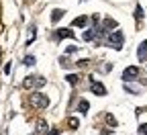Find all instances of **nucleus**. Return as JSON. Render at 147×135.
<instances>
[{
	"instance_id": "obj_1",
	"label": "nucleus",
	"mask_w": 147,
	"mask_h": 135,
	"mask_svg": "<svg viewBox=\"0 0 147 135\" xmlns=\"http://www.w3.org/2000/svg\"><path fill=\"white\" fill-rule=\"evenodd\" d=\"M45 76H39V74H29L27 78L23 80V88L25 90H37V88H41L45 86Z\"/></svg>"
},
{
	"instance_id": "obj_2",
	"label": "nucleus",
	"mask_w": 147,
	"mask_h": 135,
	"mask_svg": "<svg viewBox=\"0 0 147 135\" xmlns=\"http://www.w3.org/2000/svg\"><path fill=\"white\" fill-rule=\"evenodd\" d=\"M29 102L35 107V109H47L49 107V98L43 94V92H31V96H29Z\"/></svg>"
},
{
	"instance_id": "obj_3",
	"label": "nucleus",
	"mask_w": 147,
	"mask_h": 135,
	"mask_svg": "<svg viewBox=\"0 0 147 135\" xmlns=\"http://www.w3.org/2000/svg\"><path fill=\"white\" fill-rule=\"evenodd\" d=\"M108 45H113L115 49H123V33L115 31L113 35H108Z\"/></svg>"
},
{
	"instance_id": "obj_4",
	"label": "nucleus",
	"mask_w": 147,
	"mask_h": 135,
	"mask_svg": "<svg viewBox=\"0 0 147 135\" xmlns=\"http://www.w3.org/2000/svg\"><path fill=\"white\" fill-rule=\"evenodd\" d=\"M139 78V68L131 66V68H127L123 72V82H131V80H137Z\"/></svg>"
},
{
	"instance_id": "obj_5",
	"label": "nucleus",
	"mask_w": 147,
	"mask_h": 135,
	"mask_svg": "<svg viewBox=\"0 0 147 135\" xmlns=\"http://www.w3.org/2000/svg\"><path fill=\"white\" fill-rule=\"evenodd\" d=\"M53 39H74V31L71 29H57Z\"/></svg>"
},
{
	"instance_id": "obj_6",
	"label": "nucleus",
	"mask_w": 147,
	"mask_h": 135,
	"mask_svg": "<svg viewBox=\"0 0 147 135\" xmlns=\"http://www.w3.org/2000/svg\"><path fill=\"white\" fill-rule=\"evenodd\" d=\"M92 80V86H90V90L94 92L96 96H104L106 94V88H104V84H100V82H94V78H90Z\"/></svg>"
},
{
	"instance_id": "obj_7",
	"label": "nucleus",
	"mask_w": 147,
	"mask_h": 135,
	"mask_svg": "<svg viewBox=\"0 0 147 135\" xmlns=\"http://www.w3.org/2000/svg\"><path fill=\"white\" fill-rule=\"evenodd\" d=\"M137 57H139V62H147V41H143L137 49Z\"/></svg>"
},
{
	"instance_id": "obj_8",
	"label": "nucleus",
	"mask_w": 147,
	"mask_h": 135,
	"mask_svg": "<svg viewBox=\"0 0 147 135\" xmlns=\"http://www.w3.org/2000/svg\"><path fill=\"white\" fill-rule=\"evenodd\" d=\"M86 23H88V16H78V18H74L71 21V27H86Z\"/></svg>"
},
{
	"instance_id": "obj_9",
	"label": "nucleus",
	"mask_w": 147,
	"mask_h": 135,
	"mask_svg": "<svg viewBox=\"0 0 147 135\" xmlns=\"http://www.w3.org/2000/svg\"><path fill=\"white\" fill-rule=\"evenodd\" d=\"M61 16H63V10H61V8H55V10L51 12V23H57Z\"/></svg>"
},
{
	"instance_id": "obj_10",
	"label": "nucleus",
	"mask_w": 147,
	"mask_h": 135,
	"mask_svg": "<svg viewBox=\"0 0 147 135\" xmlns=\"http://www.w3.org/2000/svg\"><path fill=\"white\" fill-rule=\"evenodd\" d=\"M94 37H98V31H96V27L84 33V41H90V39H94Z\"/></svg>"
},
{
	"instance_id": "obj_11",
	"label": "nucleus",
	"mask_w": 147,
	"mask_h": 135,
	"mask_svg": "<svg viewBox=\"0 0 147 135\" xmlns=\"http://www.w3.org/2000/svg\"><path fill=\"white\" fill-rule=\"evenodd\" d=\"M23 64H25V66H35V64H37V60H35V55H27L25 60H23Z\"/></svg>"
},
{
	"instance_id": "obj_12",
	"label": "nucleus",
	"mask_w": 147,
	"mask_h": 135,
	"mask_svg": "<svg viewBox=\"0 0 147 135\" xmlns=\"http://www.w3.org/2000/svg\"><path fill=\"white\" fill-rule=\"evenodd\" d=\"M65 80H67L69 84H80V76H76V74H69Z\"/></svg>"
},
{
	"instance_id": "obj_13",
	"label": "nucleus",
	"mask_w": 147,
	"mask_h": 135,
	"mask_svg": "<svg viewBox=\"0 0 147 135\" xmlns=\"http://www.w3.org/2000/svg\"><path fill=\"white\" fill-rule=\"evenodd\" d=\"M43 131H47V123L39 121V123H37V133H43Z\"/></svg>"
},
{
	"instance_id": "obj_14",
	"label": "nucleus",
	"mask_w": 147,
	"mask_h": 135,
	"mask_svg": "<svg viewBox=\"0 0 147 135\" xmlns=\"http://www.w3.org/2000/svg\"><path fill=\"white\" fill-rule=\"evenodd\" d=\"M106 121H108V125H110V127H117V119L113 117V115H106Z\"/></svg>"
},
{
	"instance_id": "obj_15",
	"label": "nucleus",
	"mask_w": 147,
	"mask_h": 135,
	"mask_svg": "<svg viewBox=\"0 0 147 135\" xmlns=\"http://www.w3.org/2000/svg\"><path fill=\"white\" fill-rule=\"evenodd\" d=\"M135 18H137V23L143 18V8H141V6H137V10H135Z\"/></svg>"
},
{
	"instance_id": "obj_16",
	"label": "nucleus",
	"mask_w": 147,
	"mask_h": 135,
	"mask_svg": "<svg viewBox=\"0 0 147 135\" xmlns=\"http://www.w3.org/2000/svg\"><path fill=\"white\" fill-rule=\"evenodd\" d=\"M90 64H92L90 60H80V62H76V66H78V68H86V66H90Z\"/></svg>"
},
{
	"instance_id": "obj_17",
	"label": "nucleus",
	"mask_w": 147,
	"mask_h": 135,
	"mask_svg": "<svg viewBox=\"0 0 147 135\" xmlns=\"http://www.w3.org/2000/svg\"><path fill=\"white\" fill-rule=\"evenodd\" d=\"M88 107H90V104H88L86 100H80V113H88Z\"/></svg>"
},
{
	"instance_id": "obj_18",
	"label": "nucleus",
	"mask_w": 147,
	"mask_h": 135,
	"mask_svg": "<svg viewBox=\"0 0 147 135\" xmlns=\"http://www.w3.org/2000/svg\"><path fill=\"white\" fill-rule=\"evenodd\" d=\"M67 123H69V127H71V129H76V127H78V119H74V117H71V119H67Z\"/></svg>"
},
{
	"instance_id": "obj_19",
	"label": "nucleus",
	"mask_w": 147,
	"mask_h": 135,
	"mask_svg": "<svg viewBox=\"0 0 147 135\" xmlns=\"http://www.w3.org/2000/svg\"><path fill=\"white\" fill-rule=\"evenodd\" d=\"M139 133H141V135H147V123L139 125Z\"/></svg>"
},
{
	"instance_id": "obj_20",
	"label": "nucleus",
	"mask_w": 147,
	"mask_h": 135,
	"mask_svg": "<svg viewBox=\"0 0 147 135\" xmlns=\"http://www.w3.org/2000/svg\"><path fill=\"white\" fill-rule=\"evenodd\" d=\"M59 64H61L63 68H69V66H71V62H67L65 57H61V60H59Z\"/></svg>"
},
{
	"instance_id": "obj_21",
	"label": "nucleus",
	"mask_w": 147,
	"mask_h": 135,
	"mask_svg": "<svg viewBox=\"0 0 147 135\" xmlns=\"http://www.w3.org/2000/svg\"><path fill=\"white\" fill-rule=\"evenodd\" d=\"M65 51H67V53H74V51H76V45H69V47H67Z\"/></svg>"
}]
</instances>
